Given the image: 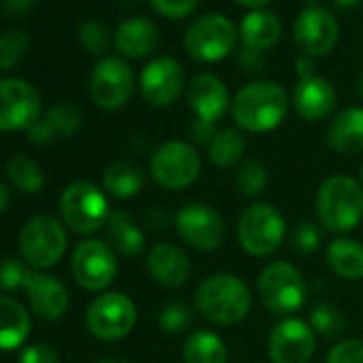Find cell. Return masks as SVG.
<instances>
[{"label": "cell", "mask_w": 363, "mask_h": 363, "mask_svg": "<svg viewBox=\"0 0 363 363\" xmlns=\"http://www.w3.org/2000/svg\"><path fill=\"white\" fill-rule=\"evenodd\" d=\"M310 327L323 337H337L346 329V316L335 303L320 301L310 310Z\"/></svg>", "instance_id": "cell-33"}, {"label": "cell", "mask_w": 363, "mask_h": 363, "mask_svg": "<svg viewBox=\"0 0 363 363\" xmlns=\"http://www.w3.org/2000/svg\"><path fill=\"white\" fill-rule=\"evenodd\" d=\"M337 20L325 7H306L295 20L293 37L297 48L308 58L327 56L337 43Z\"/></svg>", "instance_id": "cell-16"}, {"label": "cell", "mask_w": 363, "mask_h": 363, "mask_svg": "<svg viewBox=\"0 0 363 363\" xmlns=\"http://www.w3.org/2000/svg\"><path fill=\"white\" fill-rule=\"evenodd\" d=\"M359 184H361V189H363V167H361V173H359Z\"/></svg>", "instance_id": "cell-52"}, {"label": "cell", "mask_w": 363, "mask_h": 363, "mask_svg": "<svg viewBox=\"0 0 363 363\" xmlns=\"http://www.w3.org/2000/svg\"><path fill=\"white\" fill-rule=\"evenodd\" d=\"M20 363H60V357L48 344H33L22 350Z\"/></svg>", "instance_id": "cell-42"}, {"label": "cell", "mask_w": 363, "mask_h": 363, "mask_svg": "<svg viewBox=\"0 0 363 363\" xmlns=\"http://www.w3.org/2000/svg\"><path fill=\"white\" fill-rule=\"evenodd\" d=\"M7 206H9V191L3 182H0V214L7 210Z\"/></svg>", "instance_id": "cell-47"}, {"label": "cell", "mask_w": 363, "mask_h": 363, "mask_svg": "<svg viewBox=\"0 0 363 363\" xmlns=\"http://www.w3.org/2000/svg\"><path fill=\"white\" fill-rule=\"evenodd\" d=\"M7 177L11 179V184L18 189V191H22V193H26V195H37V193H41V189H43V171H41V167L33 160V158H28V156H24V154H18V156H13L9 162H7Z\"/></svg>", "instance_id": "cell-32"}, {"label": "cell", "mask_w": 363, "mask_h": 363, "mask_svg": "<svg viewBox=\"0 0 363 363\" xmlns=\"http://www.w3.org/2000/svg\"><path fill=\"white\" fill-rule=\"evenodd\" d=\"M244 152H246V141H244L242 133H238L233 128L218 130L216 137L212 139L210 147H208L210 160L220 169H229V167L240 164L244 158Z\"/></svg>", "instance_id": "cell-31"}, {"label": "cell", "mask_w": 363, "mask_h": 363, "mask_svg": "<svg viewBox=\"0 0 363 363\" xmlns=\"http://www.w3.org/2000/svg\"><path fill=\"white\" fill-rule=\"evenodd\" d=\"M189 133H191V137H193L197 143L210 147V143H212V139L216 137L218 130H216V124H210V122H203V120H195V122L191 124Z\"/></svg>", "instance_id": "cell-44"}, {"label": "cell", "mask_w": 363, "mask_h": 363, "mask_svg": "<svg viewBox=\"0 0 363 363\" xmlns=\"http://www.w3.org/2000/svg\"><path fill=\"white\" fill-rule=\"evenodd\" d=\"M182 88H184V69L171 56L154 58L141 71L139 90L143 101L152 107L171 105L179 96Z\"/></svg>", "instance_id": "cell-17"}, {"label": "cell", "mask_w": 363, "mask_h": 363, "mask_svg": "<svg viewBox=\"0 0 363 363\" xmlns=\"http://www.w3.org/2000/svg\"><path fill=\"white\" fill-rule=\"evenodd\" d=\"M150 5L160 13L162 18L169 20H182L195 13L197 9V0H150Z\"/></svg>", "instance_id": "cell-40"}, {"label": "cell", "mask_w": 363, "mask_h": 363, "mask_svg": "<svg viewBox=\"0 0 363 363\" xmlns=\"http://www.w3.org/2000/svg\"><path fill=\"white\" fill-rule=\"evenodd\" d=\"M135 90L133 69L120 58H103L90 73V99L105 111L124 107Z\"/></svg>", "instance_id": "cell-12"}, {"label": "cell", "mask_w": 363, "mask_h": 363, "mask_svg": "<svg viewBox=\"0 0 363 363\" xmlns=\"http://www.w3.org/2000/svg\"><path fill=\"white\" fill-rule=\"evenodd\" d=\"M41 118V96L24 79H0V133L30 128Z\"/></svg>", "instance_id": "cell-14"}, {"label": "cell", "mask_w": 363, "mask_h": 363, "mask_svg": "<svg viewBox=\"0 0 363 363\" xmlns=\"http://www.w3.org/2000/svg\"><path fill=\"white\" fill-rule=\"evenodd\" d=\"M259 299L272 314H293L306 303L308 286L301 272L286 261L269 263L257 280Z\"/></svg>", "instance_id": "cell-4"}, {"label": "cell", "mask_w": 363, "mask_h": 363, "mask_svg": "<svg viewBox=\"0 0 363 363\" xmlns=\"http://www.w3.org/2000/svg\"><path fill=\"white\" fill-rule=\"evenodd\" d=\"M150 278L164 289H179L191 278V259L175 244H156L145 261Z\"/></svg>", "instance_id": "cell-20"}, {"label": "cell", "mask_w": 363, "mask_h": 363, "mask_svg": "<svg viewBox=\"0 0 363 363\" xmlns=\"http://www.w3.org/2000/svg\"><path fill=\"white\" fill-rule=\"evenodd\" d=\"M3 7L9 16L20 18V16H26L33 11L35 0H3Z\"/></svg>", "instance_id": "cell-45"}, {"label": "cell", "mask_w": 363, "mask_h": 363, "mask_svg": "<svg viewBox=\"0 0 363 363\" xmlns=\"http://www.w3.org/2000/svg\"><path fill=\"white\" fill-rule=\"evenodd\" d=\"M195 320V312L184 301H169L158 312V325L164 333H184Z\"/></svg>", "instance_id": "cell-35"}, {"label": "cell", "mask_w": 363, "mask_h": 363, "mask_svg": "<svg viewBox=\"0 0 363 363\" xmlns=\"http://www.w3.org/2000/svg\"><path fill=\"white\" fill-rule=\"evenodd\" d=\"M235 186L244 197H257L267 186V169L261 160H242L235 171Z\"/></svg>", "instance_id": "cell-34"}, {"label": "cell", "mask_w": 363, "mask_h": 363, "mask_svg": "<svg viewBox=\"0 0 363 363\" xmlns=\"http://www.w3.org/2000/svg\"><path fill=\"white\" fill-rule=\"evenodd\" d=\"M184 363H229V350L214 331H193L182 350Z\"/></svg>", "instance_id": "cell-30"}, {"label": "cell", "mask_w": 363, "mask_h": 363, "mask_svg": "<svg viewBox=\"0 0 363 363\" xmlns=\"http://www.w3.org/2000/svg\"><path fill=\"white\" fill-rule=\"evenodd\" d=\"M357 92H359V96L363 99V71L357 75Z\"/></svg>", "instance_id": "cell-50"}, {"label": "cell", "mask_w": 363, "mask_h": 363, "mask_svg": "<svg viewBox=\"0 0 363 363\" xmlns=\"http://www.w3.org/2000/svg\"><path fill=\"white\" fill-rule=\"evenodd\" d=\"M284 235V216L269 203H252L238 220V242L250 257H272L282 246Z\"/></svg>", "instance_id": "cell-5"}, {"label": "cell", "mask_w": 363, "mask_h": 363, "mask_svg": "<svg viewBox=\"0 0 363 363\" xmlns=\"http://www.w3.org/2000/svg\"><path fill=\"white\" fill-rule=\"evenodd\" d=\"M186 101L197 120L216 124L229 107V90L216 75L199 73L189 84Z\"/></svg>", "instance_id": "cell-18"}, {"label": "cell", "mask_w": 363, "mask_h": 363, "mask_svg": "<svg viewBox=\"0 0 363 363\" xmlns=\"http://www.w3.org/2000/svg\"><path fill=\"white\" fill-rule=\"evenodd\" d=\"M235 24L218 13L199 18L184 35V50L197 62H218L235 50Z\"/></svg>", "instance_id": "cell-8"}, {"label": "cell", "mask_w": 363, "mask_h": 363, "mask_svg": "<svg viewBox=\"0 0 363 363\" xmlns=\"http://www.w3.org/2000/svg\"><path fill=\"white\" fill-rule=\"evenodd\" d=\"M28 45H30V37L20 28H11L0 35V69L3 71L13 69L24 58Z\"/></svg>", "instance_id": "cell-36"}, {"label": "cell", "mask_w": 363, "mask_h": 363, "mask_svg": "<svg viewBox=\"0 0 363 363\" xmlns=\"http://www.w3.org/2000/svg\"><path fill=\"white\" fill-rule=\"evenodd\" d=\"M252 295L238 276L212 274L195 293V308L214 325H235L250 312Z\"/></svg>", "instance_id": "cell-2"}, {"label": "cell", "mask_w": 363, "mask_h": 363, "mask_svg": "<svg viewBox=\"0 0 363 363\" xmlns=\"http://www.w3.org/2000/svg\"><path fill=\"white\" fill-rule=\"evenodd\" d=\"M22 257L37 269L54 267L67 250L65 227L52 216H35L20 235Z\"/></svg>", "instance_id": "cell-10"}, {"label": "cell", "mask_w": 363, "mask_h": 363, "mask_svg": "<svg viewBox=\"0 0 363 363\" xmlns=\"http://www.w3.org/2000/svg\"><path fill=\"white\" fill-rule=\"evenodd\" d=\"M71 272L79 286L86 291H103L107 289L118 272L116 252L109 248L107 242L101 240H86L79 242L73 250Z\"/></svg>", "instance_id": "cell-13"}, {"label": "cell", "mask_w": 363, "mask_h": 363, "mask_svg": "<svg viewBox=\"0 0 363 363\" xmlns=\"http://www.w3.org/2000/svg\"><path fill=\"white\" fill-rule=\"evenodd\" d=\"M82 124V113L73 103H58L45 111L26 133L30 143L48 145L60 139H69Z\"/></svg>", "instance_id": "cell-22"}, {"label": "cell", "mask_w": 363, "mask_h": 363, "mask_svg": "<svg viewBox=\"0 0 363 363\" xmlns=\"http://www.w3.org/2000/svg\"><path fill=\"white\" fill-rule=\"evenodd\" d=\"M30 333V314L28 310L11 299L0 297V350L20 348Z\"/></svg>", "instance_id": "cell-27"}, {"label": "cell", "mask_w": 363, "mask_h": 363, "mask_svg": "<svg viewBox=\"0 0 363 363\" xmlns=\"http://www.w3.org/2000/svg\"><path fill=\"white\" fill-rule=\"evenodd\" d=\"M79 43L86 52L101 56L107 50L109 43V35H107V26L99 20H86L79 28Z\"/></svg>", "instance_id": "cell-37"}, {"label": "cell", "mask_w": 363, "mask_h": 363, "mask_svg": "<svg viewBox=\"0 0 363 363\" xmlns=\"http://www.w3.org/2000/svg\"><path fill=\"white\" fill-rule=\"evenodd\" d=\"M238 65L240 69H244L246 73H259L265 69V56L263 52H257V50H250V48H244L238 56Z\"/></svg>", "instance_id": "cell-43"}, {"label": "cell", "mask_w": 363, "mask_h": 363, "mask_svg": "<svg viewBox=\"0 0 363 363\" xmlns=\"http://www.w3.org/2000/svg\"><path fill=\"white\" fill-rule=\"evenodd\" d=\"M316 348V333L301 318L280 320L267 340L272 363H308Z\"/></svg>", "instance_id": "cell-15"}, {"label": "cell", "mask_w": 363, "mask_h": 363, "mask_svg": "<svg viewBox=\"0 0 363 363\" xmlns=\"http://www.w3.org/2000/svg\"><path fill=\"white\" fill-rule=\"evenodd\" d=\"M60 214L65 225L75 233L90 235L101 231L109 218V203L103 191L92 182L79 179L67 186L60 197Z\"/></svg>", "instance_id": "cell-6"}, {"label": "cell", "mask_w": 363, "mask_h": 363, "mask_svg": "<svg viewBox=\"0 0 363 363\" xmlns=\"http://www.w3.org/2000/svg\"><path fill=\"white\" fill-rule=\"evenodd\" d=\"M26 274L28 269L16 259L0 261V291H11V289L24 286Z\"/></svg>", "instance_id": "cell-41"}, {"label": "cell", "mask_w": 363, "mask_h": 363, "mask_svg": "<svg viewBox=\"0 0 363 363\" xmlns=\"http://www.w3.org/2000/svg\"><path fill=\"white\" fill-rule=\"evenodd\" d=\"M323 242V233L318 229L316 223H299L295 229H293V235H291V246L297 255H312L318 250Z\"/></svg>", "instance_id": "cell-38"}, {"label": "cell", "mask_w": 363, "mask_h": 363, "mask_svg": "<svg viewBox=\"0 0 363 363\" xmlns=\"http://www.w3.org/2000/svg\"><path fill=\"white\" fill-rule=\"evenodd\" d=\"M335 90L331 82L320 75H306L299 77L293 90V107L297 116L306 122L325 120L335 109Z\"/></svg>", "instance_id": "cell-19"}, {"label": "cell", "mask_w": 363, "mask_h": 363, "mask_svg": "<svg viewBox=\"0 0 363 363\" xmlns=\"http://www.w3.org/2000/svg\"><path fill=\"white\" fill-rule=\"evenodd\" d=\"M333 3L340 7V9H352L359 5V0H333Z\"/></svg>", "instance_id": "cell-49"}, {"label": "cell", "mask_w": 363, "mask_h": 363, "mask_svg": "<svg viewBox=\"0 0 363 363\" xmlns=\"http://www.w3.org/2000/svg\"><path fill=\"white\" fill-rule=\"evenodd\" d=\"M150 173L158 186L167 191H184L197 182L201 158L186 141H164L150 160Z\"/></svg>", "instance_id": "cell-7"}, {"label": "cell", "mask_w": 363, "mask_h": 363, "mask_svg": "<svg viewBox=\"0 0 363 363\" xmlns=\"http://www.w3.org/2000/svg\"><path fill=\"white\" fill-rule=\"evenodd\" d=\"M137 323V308L124 293H103L99 295L86 312L88 331L99 340H122Z\"/></svg>", "instance_id": "cell-9"}, {"label": "cell", "mask_w": 363, "mask_h": 363, "mask_svg": "<svg viewBox=\"0 0 363 363\" xmlns=\"http://www.w3.org/2000/svg\"><path fill=\"white\" fill-rule=\"evenodd\" d=\"M173 223L182 242L201 252L218 250L227 235L223 216L206 203L184 206L175 214Z\"/></svg>", "instance_id": "cell-11"}, {"label": "cell", "mask_w": 363, "mask_h": 363, "mask_svg": "<svg viewBox=\"0 0 363 363\" xmlns=\"http://www.w3.org/2000/svg\"><path fill=\"white\" fill-rule=\"evenodd\" d=\"M231 113L242 130L269 133L284 122L289 113V94L274 82H252L235 94Z\"/></svg>", "instance_id": "cell-1"}, {"label": "cell", "mask_w": 363, "mask_h": 363, "mask_svg": "<svg viewBox=\"0 0 363 363\" xmlns=\"http://www.w3.org/2000/svg\"><path fill=\"white\" fill-rule=\"evenodd\" d=\"M160 33L145 18H130L122 22L116 30V50L126 58H143L152 54L158 45Z\"/></svg>", "instance_id": "cell-24"}, {"label": "cell", "mask_w": 363, "mask_h": 363, "mask_svg": "<svg viewBox=\"0 0 363 363\" xmlns=\"http://www.w3.org/2000/svg\"><path fill=\"white\" fill-rule=\"evenodd\" d=\"M235 3H240V5H244V7H248V9H259V7L272 3V0H235Z\"/></svg>", "instance_id": "cell-48"}, {"label": "cell", "mask_w": 363, "mask_h": 363, "mask_svg": "<svg viewBox=\"0 0 363 363\" xmlns=\"http://www.w3.org/2000/svg\"><path fill=\"white\" fill-rule=\"evenodd\" d=\"M325 363H363V340L346 337L331 346Z\"/></svg>", "instance_id": "cell-39"}, {"label": "cell", "mask_w": 363, "mask_h": 363, "mask_svg": "<svg viewBox=\"0 0 363 363\" xmlns=\"http://www.w3.org/2000/svg\"><path fill=\"white\" fill-rule=\"evenodd\" d=\"M316 214L331 233L352 231L363 218V189L348 175L327 177L316 193Z\"/></svg>", "instance_id": "cell-3"}, {"label": "cell", "mask_w": 363, "mask_h": 363, "mask_svg": "<svg viewBox=\"0 0 363 363\" xmlns=\"http://www.w3.org/2000/svg\"><path fill=\"white\" fill-rule=\"evenodd\" d=\"M297 73H299V77L314 75V67H312V60L308 56H303V58L297 60Z\"/></svg>", "instance_id": "cell-46"}, {"label": "cell", "mask_w": 363, "mask_h": 363, "mask_svg": "<svg viewBox=\"0 0 363 363\" xmlns=\"http://www.w3.org/2000/svg\"><path fill=\"white\" fill-rule=\"evenodd\" d=\"M99 363H126V361H122V359H113V357H109V359H101Z\"/></svg>", "instance_id": "cell-51"}, {"label": "cell", "mask_w": 363, "mask_h": 363, "mask_svg": "<svg viewBox=\"0 0 363 363\" xmlns=\"http://www.w3.org/2000/svg\"><path fill=\"white\" fill-rule=\"evenodd\" d=\"M327 143L342 156L363 152V107L342 109L327 128Z\"/></svg>", "instance_id": "cell-23"}, {"label": "cell", "mask_w": 363, "mask_h": 363, "mask_svg": "<svg viewBox=\"0 0 363 363\" xmlns=\"http://www.w3.org/2000/svg\"><path fill=\"white\" fill-rule=\"evenodd\" d=\"M24 289L28 293L33 310L48 320H58L65 316L69 308V293L62 282H58L54 276H45L41 272L28 269Z\"/></svg>", "instance_id": "cell-21"}, {"label": "cell", "mask_w": 363, "mask_h": 363, "mask_svg": "<svg viewBox=\"0 0 363 363\" xmlns=\"http://www.w3.org/2000/svg\"><path fill=\"white\" fill-rule=\"evenodd\" d=\"M143 171L130 160H116L103 173L105 191L116 199H130L143 189Z\"/></svg>", "instance_id": "cell-29"}, {"label": "cell", "mask_w": 363, "mask_h": 363, "mask_svg": "<svg viewBox=\"0 0 363 363\" xmlns=\"http://www.w3.org/2000/svg\"><path fill=\"white\" fill-rule=\"evenodd\" d=\"M105 235H107L109 248L122 257H128V259L137 257L145 246L143 231L137 227L133 216L122 212V210H116L109 214L107 225H105Z\"/></svg>", "instance_id": "cell-26"}, {"label": "cell", "mask_w": 363, "mask_h": 363, "mask_svg": "<svg viewBox=\"0 0 363 363\" xmlns=\"http://www.w3.org/2000/svg\"><path fill=\"white\" fill-rule=\"evenodd\" d=\"M327 265L329 269L344 280L363 278V244L350 238L333 240L327 246Z\"/></svg>", "instance_id": "cell-28"}, {"label": "cell", "mask_w": 363, "mask_h": 363, "mask_svg": "<svg viewBox=\"0 0 363 363\" xmlns=\"http://www.w3.org/2000/svg\"><path fill=\"white\" fill-rule=\"evenodd\" d=\"M240 35L244 41V48L267 52L272 50L280 37H282V22L272 11H250L240 26Z\"/></svg>", "instance_id": "cell-25"}]
</instances>
